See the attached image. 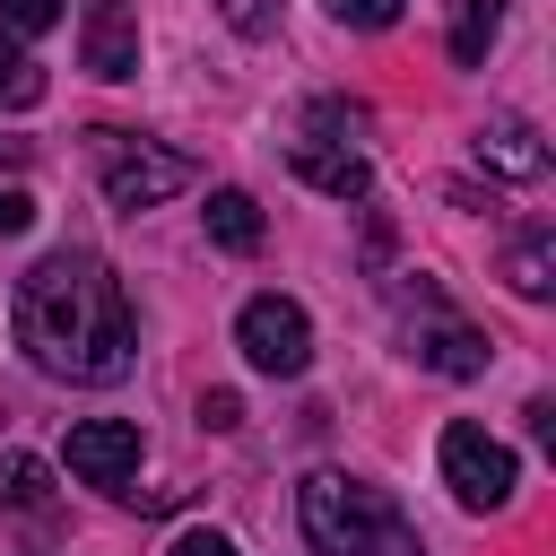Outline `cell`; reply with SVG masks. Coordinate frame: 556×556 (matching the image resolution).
Here are the masks:
<instances>
[{"label":"cell","instance_id":"obj_17","mask_svg":"<svg viewBox=\"0 0 556 556\" xmlns=\"http://www.w3.org/2000/svg\"><path fill=\"white\" fill-rule=\"evenodd\" d=\"M321 9H330L339 26H365V35H382V26H400V9H408V0H321Z\"/></svg>","mask_w":556,"mask_h":556},{"label":"cell","instance_id":"obj_7","mask_svg":"<svg viewBox=\"0 0 556 556\" xmlns=\"http://www.w3.org/2000/svg\"><path fill=\"white\" fill-rule=\"evenodd\" d=\"M408 356H417V365H434V374H486V356H495V348H486V330H469V321H460V313H443V295H434V304H426V321L408 330Z\"/></svg>","mask_w":556,"mask_h":556},{"label":"cell","instance_id":"obj_3","mask_svg":"<svg viewBox=\"0 0 556 556\" xmlns=\"http://www.w3.org/2000/svg\"><path fill=\"white\" fill-rule=\"evenodd\" d=\"M87 156H96V182H104L113 208H156V200L191 191V156L182 148L130 139V130H87Z\"/></svg>","mask_w":556,"mask_h":556},{"label":"cell","instance_id":"obj_13","mask_svg":"<svg viewBox=\"0 0 556 556\" xmlns=\"http://www.w3.org/2000/svg\"><path fill=\"white\" fill-rule=\"evenodd\" d=\"M208 243L217 252H261V200L252 191H208Z\"/></svg>","mask_w":556,"mask_h":556},{"label":"cell","instance_id":"obj_14","mask_svg":"<svg viewBox=\"0 0 556 556\" xmlns=\"http://www.w3.org/2000/svg\"><path fill=\"white\" fill-rule=\"evenodd\" d=\"M504 278H513V295H547L556 287V235L547 226H521V243H513V261H504Z\"/></svg>","mask_w":556,"mask_h":556},{"label":"cell","instance_id":"obj_21","mask_svg":"<svg viewBox=\"0 0 556 556\" xmlns=\"http://www.w3.org/2000/svg\"><path fill=\"white\" fill-rule=\"evenodd\" d=\"M26 226H35V200L9 182V191H0V235H26Z\"/></svg>","mask_w":556,"mask_h":556},{"label":"cell","instance_id":"obj_22","mask_svg":"<svg viewBox=\"0 0 556 556\" xmlns=\"http://www.w3.org/2000/svg\"><path fill=\"white\" fill-rule=\"evenodd\" d=\"M0 165H26V139H0Z\"/></svg>","mask_w":556,"mask_h":556},{"label":"cell","instance_id":"obj_5","mask_svg":"<svg viewBox=\"0 0 556 556\" xmlns=\"http://www.w3.org/2000/svg\"><path fill=\"white\" fill-rule=\"evenodd\" d=\"M235 348H243L261 374H304V365H313V321H304L295 295H252V304L235 313Z\"/></svg>","mask_w":556,"mask_h":556},{"label":"cell","instance_id":"obj_6","mask_svg":"<svg viewBox=\"0 0 556 556\" xmlns=\"http://www.w3.org/2000/svg\"><path fill=\"white\" fill-rule=\"evenodd\" d=\"M70 478L78 486H130V469H139V426L130 417H87V426H70Z\"/></svg>","mask_w":556,"mask_h":556},{"label":"cell","instance_id":"obj_12","mask_svg":"<svg viewBox=\"0 0 556 556\" xmlns=\"http://www.w3.org/2000/svg\"><path fill=\"white\" fill-rule=\"evenodd\" d=\"M0 513H17V521L52 513V469L35 452H0Z\"/></svg>","mask_w":556,"mask_h":556},{"label":"cell","instance_id":"obj_19","mask_svg":"<svg viewBox=\"0 0 556 556\" xmlns=\"http://www.w3.org/2000/svg\"><path fill=\"white\" fill-rule=\"evenodd\" d=\"M200 426H208V434L243 426V400H235V391H208V400H200Z\"/></svg>","mask_w":556,"mask_h":556},{"label":"cell","instance_id":"obj_11","mask_svg":"<svg viewBox=\"0 0 556 556\" xmlns=\"http://www.w3.org/2000/svg\"><path fill=\"white\" fill-rule=\"evenodd\" d=\"M495 35H504V0H443V43L460 70H478Z\"/></svg>","mask_w":556,"mask_h":556},{"label":"cell","instance_id":"obj_15","mask_svg":"<svg viewBox=\"0 0 556 556\" xmlns=\"http://www.w3.org/2000/svg\"><path fill=\"white\" fill-rule=\"evenodd\" d=\"M26 104H43V70L17 43H0V113H26Z\"/></svg>","mask_w":556,"mask_h":556},{"label":"cell","instance_id":"obj_8","mask_svg":"<svg viewBox=\"0 0 556 556\" xmlns=\"http://www.w3.org/2000/svg\"><path fill=\"white\" fill-rule=\"evenodd\" d=\"M78 61H87L96 78H139V17H130V0H87Z\"/></svg>","mask_w":556,"mask_h":556},{"label":"cell","instance_id":"obj_2","mask_svg":"<svg viewBox=\"0 0 556 556\" xmlns=\"http://www.w3.org/2000/svg\"><path fill=\"white\" fill-rule=\"evenodd\" d=\"M295 521H304V547L313 556H426L417 521L382 486H365L348 469H313L295 486Z\"/></svg>","mask_w":556,"mask_h":556},{"label":"cell","instance_id":"obj_1","mask_svg":"<svg viewBox=\"0 0 556 556\" xmlns=\"http://www.w3.org/2000/svg\"><path fill=\"white\" fill-rule=\"evenodd\" d=\"M17 348L61 374V382H122L130 356H139V313L122 295V278L96 261V252H52L17 278Z\"/></svg>","mask_w":556,"mask_h":556},{"label":"cell","instance_id":"obj_16","mask_svg":"<svg viewBox=\"0 0 556 556\" xmlns=\"http://www.w3.org/2000/svg\"><path fill=\"white\" fill-rule=\"evenodd\" d=\"M61 26V0H0V43H35Z\"/></svg>","mask_w":556,"mask_h":556},{"label":"cell","instance_id":"obj_4","mask_svg":"<svg viewBox=\"0 0 556 556\" xmlns=\"http://www.w3.org/2000/svg\"><path fill=\"white\" fill-rule=\"evenodd\" d=\"M443 486L469 504V513H504L513 504V486H521V469H513V452L486 434V426H443Z\"/></svg>","mask_w":556,"mask_h":556},{"label":"cell","instance_id":"obj_18","mask_svg":"<svg viewBox=\"0 0 556 556\" xmlns=\"http://www.w3.org/2000/svg\"><path fill=\"white\" fill-rule=\"evenodd\" d=\"M217 17H226L235 35H269V17H278V0H217Z\"/></svg>","mask_w":556,"mask_h":556},{"label":"cell","instance_id":"obj_9","mask_svg":"<svg viewBox=\"0 0 556 556\" xmlns=\"http://www.w3.org/2000/svg\"><path fill=\"white\" fill-rule=\"evenodd\" d=\"M287 165H295L321 200H365V182H374V174H365V156H356V148H330V139H295V148H287Z\"/></svg>","mask_w":556,"mask_h":556},{"label":"cell","instance_id":"obj_10","mask_svg":"<svg viewBox=\"0 0 556 556\" xmlns=\"http://www.w3.org/2000/svg\"><path fill=\"white\" fill-rule=\"evenodd\" d=\"M478 165H495V174H513V182H539V174H547V148H539V130H530L521 113H495V122L478 130Z\"/></svg>","mask_w":556,"mask_h":556},{"label":"cell","instance_id":"obj_20","mask_svg":"<svg viewBox=\"0 0 556 556\" xmlns=\"http://www.w3.org/2000/svg\"><path fill=\"white\" fill-rule=\"evenodd\" d=\"M165 556H235V539H226V530H182Z\"/></svg>","mask_w":556,"mask_h":556}]
</instances>
